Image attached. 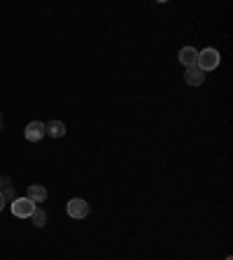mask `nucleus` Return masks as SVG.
Wrapping results in <instances>:
<instances>
[{
	"label": "nucleus",
	"mask_w": 233,
	"mask_h": 260,
	"mask_svg": "<svg viewBox=\"0 0 233 260\" xmlns=\"http://www.w3.org/2000/svg\"><path fill=\"white\" fill-rule=\"evenodd\" d=\"M219 61H221V56H219V51H217V49H203L201 54H198L196 67H201L203 72H210V70L219 67Z\"/></svg>",
	"instance_id": "1"
},
{
	"label": "nucleus",
	"mask_w": 233,
	"mask_h": 260,
	"mask_svg": "<svg viewBox=\"0 0 233 260\" xmlns=\"http://www.w3.org/2000/svg\"><path fill=\"white\" fill-rule=\"evenodd\" d=\"M35 209H37L35 202H31L28 198H17V200L12 202V214H14L17 218H31Z\"/></svg>",
	"instance_id": "2"
},
{
	"label": "nucleus",
	"mask_w": 233,
	"mask_h": 260,
	"mask_svg": "<svg viewBox=\"0 0 233 260\" xmlns=\"http://www.w3.org/2000/svg\"><path fill=\"white\" fill-rule=\"evenodd\" d=\"M68 214H70V218H86L89 216V212H91V207H89V202L82 198H73L70 202H68Z\"/></svg>",
	"instance_id": "3"
},
{
	"label": "nucleus",
	"mask_w": 233,
	"mask_h": 260,
	"mask_svg": "<svg viewBox=\"0 0 233 260\" xmlns=\"http://www.w3.org/2000/svg\"><path fill=\"white\" fill-rule=\"evenodd\" d=\"M24 135H26V139H28V142H40V139L47 135V133H44V123L42 121H31L28 126H26Z\"/></svg>",
	"instance_id": "4"
},
{
	"label": "nucleus",
	"mask_w": 233,
	"mask_h": 260,
	"mask_svg": "<svg viewBox=\"0 0 233 260\" xmlns=\"http://www.w3.org/2000/svg\"><path fill=\"white\" fill-rule=\"evenodd\" d=\"M184 81L189 86H201L203 81H205V72H203L201 67L191 65V67H187V72H184Z\"/></svg>",
	"instance_id": "5"
},
{
	"label": "nucleus",
	"mask_w": 233,
	"mask_h": 260,
	"mask_svg": "<svg viewBox=\"0 0 233 260\" xmlns=\"http://www.w3.org/2000/svg\"><path fill=\"white\" fill-rule=\"evenodd\" d=\"M26 198L31 200V202H44L47 200V188L40 186V184H33V186H28V193H26Z\"/></svg>",
	"instance_id": "6"
},
{
	"label": "nucleus",
	"mask_w": 233,
	"mask_h": 260,
	"mask_svg": "<svg viewBox=\"0 0 233 260\" xmlns=\"http://www.w3.org/2000/svg\"><path fill=\"white\" fill-rule=\"evenodd\" d=\"M180 63L182 65H187V67H191V65H196V61H198V51L194 47H184L182 51H180Z\"/></svg>",
	"instance_id": "7"
},
{
	"label": "nucleus",
	"mask_w": 233,
	"mask_h": 260,
	"mask_svg": "<svg viewBox=\"0 0 233 260\" xmlns=\"http://www.w3.org/2000/svg\"><path fill=\"white\" fill-rule=\"evenodd\" d=\"M44 133L49 135V137H54V139L63 137V135H66V123L63 121H49L47 126H44Z\"/></svg>",
	"instance_id": "8"
},
{
	"label": "nucleus",
	"mask_w": 233,
	"mask_h": 260,
	"mask_svg": "<svg viewBox=\"0 0 233 260\" xmlns=\"http://www.w3.org/2000/svg\"><path fill=\"white\" fill-rule=\"evenodd\" d=\"M31 221H33L35 228H44V223H47V212H44V209H35L33 216H31Z\"/></svg>",
	"instance_id": "9"
},
{
	"label": "nucleus",
	"mask_w": 233,
	"mask_h": 260,
	"mask_svg": "<svg viewBox=\"0 0 233 260\" xmlns=\"http://www.w3.org/2000/svg\"><path fill=\"white\" fill-rule=\"evenodd\" d=\"M10 186H12V182H10V177L3 175V177H0V191H7Z\"/></svg>",
	"instance_id": "10"
},
{
	"label": "nucleus",
	"mask_w": 233,
	"mask_h": 260,
	"mask_svg": "<svg viewBox=\"0 0 233 260\" xmlns=\"http://www.w3.org/2000/svg\"><path fill=\"white\" fill-rule=\"evenodd\" d=\"M3 207H5V195L0 193V212H3Z\"/></svg>",
	"instance_id": "11"
},
{
	"label": "nucleus",
	"mask_w": 233,
	"mask_h": 260,
	"mask_svg": "<svg viewBox=\"0 0 233 260\" xmlns=\"http://www.w3.org/2000/svg\"><path fill=\"white\" fill-rule=\"evenodd\" d=\"M3 126H5V121H3V112H0V130H3Z\"/></svg>",
	"instance_id": "12"
},
{
	"label": "nucleus",
	"mask_w": 233,
	"mask_h": 260,
	"mask_svg": "<svg viewBox=\"0 0 233 260\" xmlns=\"http://www.w3.org/2000/svg\"><path fill=\"white\" fill-rule=\"evenodd\" d=\"M226 260H233V258H231V255H228V258H226Z\"/></svg>",
	"instance_id": "13"
}]
</instances>
